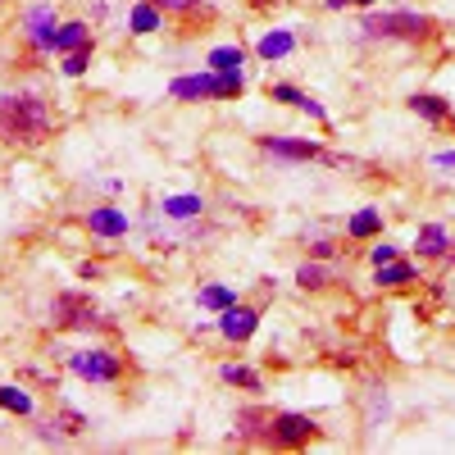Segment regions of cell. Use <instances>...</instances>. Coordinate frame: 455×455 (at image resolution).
<instances>
[{
	"label": "cell",
	"mask_w": 455,
	"mask_h": 455,
	"mask_svg": "<svg viewBox=\"0 0 455 455\" xmlns=\"http://www.w3.org/2000/svg\"><path fill=\"white\" fill-rule=\"evenodd\" d=\"M255 323H259V315L255 310H246V306H228L223 310V337H233V341H246L251 332H255Z\"/></svg>",
	"instance_id": "cell-8"
},
{
	"label": "cell",
	"mask_w": 455,
	"mask_h": 455,
	"mask_svg": "<svg viewBox=\"0 0 455 455\" xmlns=\"http://www.w3.org/2000/svg\"><path fill=\"white\" fill-rule=\"evenodd\" d=\"M328 5H332V10H341V5H347V0H328Z\"/></svg>",
	"instance_id": "cell-30"
},
{
	"label": "cell",
	"mask_w": 455,
	"mask_h": 455,
	"mask_svg": "<svg viewBox=\"0 0 455 455\" xmlns=\"http://www.w3.org/2000/svg\"><path fill=\"white\" fill-rule=\"evenodd\" d=\"M28 36L36 51H55V14L46 5H32L28 10Z\"/></svg>",
	"instance_id": "cell-7"
},
{
	"label": "cell",
	"mask_w": 455,
	"mask_h": 455,
	"mask_svg": "<svg viewBox=\"0 0 455 455\" xmlns=\"http://www.w3.org/2000/svg\"><path fill=\"white\" fill-rule=\"evenodd\" d=\"M55 323H60V328H92V323H100V315H96V306H92L87 296L64 291V296L55 300Z\"/></svg>",
	"instance_id": "cell-4"
},
{
	"label": "cell",
	"mask_w": 455,
	"mask_h": 455,
	"mask_svg": "<svg viewBox=\"0 0 455 455\" xmlns=\"http://www.w3.org/2000/svg\"><path fill=\"white\" fill-rule=\"evenodd\" d=\"M78 424H83L78 414H64V419H60V428H64V433H78Z\"/></svg>",
	"instance_id": "cell-28"
},
{
	"label": "cell",
	"mask_w": 455,
	"mask_h": 455,
	"mask_svg": "<svg viewBox=\"0 0 455 455\" xmlns=\"http://www.w3.org/2000/svg\"><path fill=\"white\" fill-rule=\"evenodd\" d=\"M64 68H68V73H83V68H87V46H83V51H68V64H64Z\"/></svg>",
	"instance_id": "cell-25"
},
{
	"label": "cell",
	"mask_w": 455,
	"mask_h": 455,
	"mask_svg": "<svg viewBox=\"0 0 455 455\" xmlns=\"http://www.w3.org/2000/svg\"><path fill=\"white\" fill-rule=\"evenodd\" d=\"M223 383H237V387H259V378L251 373V369H242V364H223Z\"/></svg>",
	"instance_id": "cell-21"
},
{
	"label": "cell",
	"mask_w": 455,
	"mask_h": 455,
	"mask_svg": "<svg viewBox=\"0 0 455 455\" xmlns=\"http://www.w3.org/2000/svg\"><path fill=\"white\" fill-rule=\"evenodd\" d=\"M291 46H296V42H291V32H269V36L259 42V55H264V60H283Z\"/></svg>",
	"instance_id": "cell-14"
},
{
	"label": "cell",
	"mask_w": 455,
	"mask_h": 455,
	"mask_svg": "<svg viewBox=\"0 0 455 455\" xmlns=\"http://www.w3.org/2000/svg\"><path fill=\"white\" fill-rule=\"evenodd\" d=\"M178 100H201V96H237L242 92V68H228V73H196V78H178L169 87Z\"/></svg>",
	"instance_id": "cell-2"
},
{
	"label": "cell",
	"mask_w": 455,
	"mask_h": 455,
	"mask_svg": "<svg viewBox=\"0 0 455 455\" xmlns=\"http://www.w3.org/2000/svg\"><path fill=\"white\" fill-rule=\"evenodd\" d=\"M201 306L205 310H228V306H233V291H228V287H205L201 291Z\"/></svg>",
	"instance_id": "cell-22"
},
{
	"label": "cell",
	"mask_w": 455,
	"mask_h": 455,
	"mask_svg": "<svg viewBox=\"0 0 455 455\" xmlns=\"http://www.w3.org/2000/svg\"><path fill=\"white\" fill-rule=\"evenodd\" d=\"M156 28H160V10L146 0V5L132 10V32H156Z\"/></svg>",
	"instance_id": "cell-19"
},
{
	"label": "cell",
	"mask_w": 455,
	"mask_h": 455,
	"mask_svg": "<svg viewBox=\"0 0 455 455\" xmlns=\"http://www.w3.org/2000/svg\"><path fill=\"white\" fill-rule=\"evenodd\" d=\"M68 364L78 378H92V383H114V378H119V360L109 351H78Z\"/></svg>",
	"instance_id": "cell-6"
},
{
	"label": "cell",
	"mask_w": 455,
	"mask_h": 455,
	"mask_svg": "<svg viewBox=\"0 0 455 455\" xmlns=\"http://www.w3.org/2000/svg\"><path fill=\"white\" fill-rule=\"evenodd\" d=\"M259 424H274V414H269V410H242V414H237V433H242V437L269 433V428H259Z\"/></svg>",
	"instance_id": "cell-12"
},
{
	"label": "cell",
	"mask_w": 455,
	"mask_h": 455,
	"mask_svg": "<svg viewBox=\"0 0 455 455\" xmlns=\"http://www.w3.org/2000/svg\"><path fill=\"white\" fill-rule=\"evenodd\" d=\"M410 109H414V114H424V119H433V124H437V119H446L442 96H414V100H410Z\"/></svg>",
	"instance_id": "cell-17"
},
{
	"label": "cell",
	"mask_w": 455,
	"mask_h": 455,
	"mask_svg": "<svg viewBox=\"0 0 455 455\" xmlns=\"http://www.w3.org/2000/svg\"><path fill=\"white\" fill-rule=\"evenodd\" d=\"M264 150L278 156V160H315L319 156L315 141H283V137H264Z\"/></svg>",
	"instance_id": "cell-9"
},
{
	"label": "cell",
	"mask_w": 455,
	"mask_h": 455,
	"mask_svg": "<svg viewBox=\"0 0 455 455\" xmlns=\"http://www.w3.org/2000/svg\"><path fill=\"white\" fill-rule=\"evenodd\" d=\"M414 278V269H410V264H378V283H383V287H401V283H410Z\"/></svg>",
	"instance_id": "cell-15"
},
{
	"label": "cell",
	"mask_w": 455,
	"mask_h": 455,
	"mask_svg": "<svg viewBox=\"0 0 455 455\" xmlns=\"http://www.w3.org/2000/svg\"><path fill=\"white\" fill-rule=\"evenodd\" d=\"M255 5H269V0H255Z\"/></svg>",
	"instance_id": "cell-31"
},
{
	"label": "cell",
	"mask_w": 455,
	"mask_h": 455,
	"mask_svg": "<svg viewBox=\"0 0 455 455\" xmlns=\"http://www.w3.org/2000/svg\"><path fill=\"white\" fill-rule=\"evenodd\" d=\"M87 46V28L83 23H64L55 32V51H83Z\"/></svg>",
	"instance_id": "cell-11"
},
{
	"label": "cell",
	"mask_w": 455,
	"mask_h": 455,
	"mask_svg": "<svg viewBox=\"0 0 455 455\" xmlns=\"http://www.w3.org/2000/svg\"><path fill=\"white\" fill-rule=\"evenodd\" d=\"M51 128V114L42 96H5L0 100V132L14 141H42Z\"/></svg>",
	"instance_id": "cell-1"
},
{
	"label": "cell",
	"mask_w": 455,
	"mask_h": 455,
	"mask_svg": "<svg viewBox=\"0 0 455 455\" xmlns=\"http://www.w3.org/2000/svg\"><path fill=\"white\" fill-rule=\"evenodd\" d=\"M451 246V237H446V228H437V223H428L424 233H419V255H442Z\"/></svg>",
	"instance_id": "cell-13"
},
{
	"label": "cell",
	"mask_w": 455,
	"mask_h": 455,
	"mask_svg": "<svg viewBox=\"0 0 455 455\" xmlns=\"http://www.w3.org/2000/svg\"><path fill=\"white\" fill-rule=\"evenodd\" d=\"M210 64H214L219 73H228V68H242V51H233V46H219V51H210Z\"/></svg>",
	"instance_id": "cell-23"
},
{
	"label": "cell",
	"mask_w": 455,
	"mask_h": 455,
	"mask_svg": "<svg viewBox=\"0 0 455 455\" xmlns=\"http://www.w3.org/2000/svg\"><path fill=\"white\" fill-rule=\"evenodd\" d=\"M164 214L192 219V214H201V196H169V201H164Z\"/></svg>",
	"instance_id": "cell-16"
},
{
	"label": "cell",
	"mask_w": 455,
	"mask_h": 455,
	"mask_svg": "<svg viewBox=\"0 0 455 455\" xmlns=\"http://www.w3.org/2000/svg\"><path fill=\"white\" fill-rule=\"evenodd\" d=\"M378 228H383V219H378V210H360L351 219V237H373Z\"/></svg>",
	"instance_id": "cell-18"
},
{
	"label": "cell",
	"mask_w": 455,
	"mask_h": 455,
	"mask_svg": "<svg viewBox=\"0 0 455 455\" xmlns=\"http://www.w3.org/2000/svg\"><path fill=\"white\" fill-rule=\"evenodd\" d=\"M360 5H369V0H360Z\"/></svg>",
	"instance_id": "cell-32"
},
{
	"label": "cell",
	"mask_w": 455,
	"mask_h": 455,
	"mask_svg": "<svg viewBox=\"0 0 455 455\" xmlns=\"http://www.w3.org/2000/svg\"><path fill=\"white\" fill-rule=\"evenodd\" d=\"M437 164H442V169H455V150H442V156H437Z\"/></svg>",
	"instance_id": "cell-29"
},
{
	"label": "cell",
	"mask_w": 455,
	"mask_h": 455,
	"mask_svg": "<svg viewBox=\"0 0 455 455\" xmlns=\"http://www.w3.org/2000/svg\"><path fill=\"white\" fill-rule=\"evenodd\" d=\"M319 428L315 419H306V414H274V428H269V442L274 446H300V442H310Z\"/></svg>",
	"instance_id": "cell-5"
},
{
	"label": "cell",
	"mask_w": 455,
	"mask_h": 455,
	"mask_svg": "<svg viewBox=\"0 0 455 455\" xmlns=\"http://www.w3.org/2000/svg\"><path fill=\"white\" fill-rule=\"evenodd\" d=\"M87 223H92V233H100V237H119V233H128V219H124L119 210H92Z\"/></svg>",
	"instance_id": "cell-10"
},
{
	"label": "cell",
	"mask_w": 455,
	"mask_h": 455,
	"mask_svg": "<svg viewBox=\"0 0 455 455\" xmlns=\"http://www.w3.org/2000/svg\"><path fill=\"white\" fill-rule=\"evenodd\" d=\"M451 255H455V251H451Z\"/></svg>",
	"instance_id": "cell-33"
},
{
	"label": "cell",
	"mask_w": 455,
	"mask_h": 455,
	"mask_svg": "<svg viewBox=\"0 0 455 455\" xmlns=\"http://www.w3.org/2000/svg\"><path fill=\"white\" fill-rule=\"evenodd\" d=\"M296 283H300V287H323L328 274L319 269V264H300V269H296Z\"/></svg>",
	"instance_id": "cell-24"
},
{
	"label": "cell",
	"mask_w": 455,
	"mask_h": 455,
	"mask_svg": "<svg viewBox=\"0 0 455 455\" xmlns=\"http://www.w3.org/2000/svg\"><path fill=\"white\" fill-rule=\"evenodd\" d=\"M0 405L14 410V414H28V410H32V396L19 392V387H0Z\"/></svg>",
	"instance_id": "cell-20"
},
{
	"label": "cell",
	"mask_w": 455,
	"mask_h": 455,
	"mask_svg": "<svg viewBox=\"0 0 455 455\" xmlns=\"http://www.w3.org/2000/svg\"><path fill=\"white\" fill-rule=\"evenodd\" d=\"M392 259H396L392 246H373V264H392Z\"/></svg>",
	"instance_id": "cell-27"
},
{
	"label": "cell",
	"mask_w": 455,
	"mask_h": 455,
	"mask_svg": "<svg viewBox=\"0 0 455 455\" xmlns=\"http://www.w3.org/2000/svg\"><path fill=\"white\" fill-rule=\"evenodd\" d=\"M364 32L369 36H424L428 32V19L424 14H410V10H387V14H369L364 19Z\"/></svg>",
	"instance_id": "cell-3"
},
{
	"label": "cell",
	"mask_w": 455,
	"mask_h": 455,
	"mask_svg": "<svg viewBox=\"0 0 455 455\" xmlns=\"http://www.w3.org/2000/svg\"><path fill=\"white\" fill-rule=\"evenodd\" d=\"M150 5H156V10H192L196 0H150Z\"/></svg>",
	"instance_id": "cell-26"
}]
</instances>
